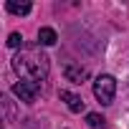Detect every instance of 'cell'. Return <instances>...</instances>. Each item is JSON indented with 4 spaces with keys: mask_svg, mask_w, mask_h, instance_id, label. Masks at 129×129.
Returning a JSON list of instances; mask_svg holds the SVG:
<instances>
[{
    "mask_svg": "<svg viewBox=\"0 0 129 129\" xmlns=\"http://www.w3.org/2000/svg\"><path fill=\"white\" fill-rule=\"evenodd\" d=\"M13 69H15V74H20V79H33V81L41 84V81L48 79L51 63H48V56L41 48H25V51L15 53Z\"/></svg>",
    "mask_w": 129,
    "mask_h": 129,
    "instance_id": "1",
    "label": "cell"
},
{
    "mask_svg": "<svg viewBox=\"0 0 129 129\" xmlns=\"http://www.w3.org/2000/svg\"><path fill=\"white\" fill-rule=\"evenodd\" d=\"M114 94H116V81H114V76H109V74H101V76H96V81H94V96L99 99V104H111L114 101Z\"/></svg>",
    "mask_w": 129,
    "mask_h": 129,
    "instance_id": "2",
    "label": "cell"
},
{
    "mask_svg": "<svg viewBox=\"0 0 129 129\" xmlns=\"http://www.w3.org/2000/svg\"><path fill=\"white\" fill-rule=\"evenodd\" d=\"M13 94H15L20 101L33 104V101L38 99V94H41V84L33 81V79H20V81L13 84Z\"/></svg>",
    "mask_w": 129,
    "mask_h": 129,
    "instance_id": "3",
    "label": "cell"
},
{
    "mask_svg": "<svg viewBox=\"0 0 129 129\" xmlns=\"http://www.w3.org/2000/svg\"><path fill=\"white\" fill-rule=\"evenodd\" d=\"M63 76H66V81H71V84H84V81L89 79V71H86L84 66H76V63H69V66L63 69Z\"/></svg>",
    "mask_w": 129,
    "mask_h": 129,
    "instance_id": "4",
    "label": "cell"
},
{
    "mask_svg": "<svg viewBox=\"0 0 129 129\" xmlns=\"http://www.w3.org/2000/svg\"><path fill=\"white\" fill-rule=\"evenodd\" d=\"M58 96H61L63 101H66V106H69L71 111H81V109H84V99H81L79 94H71V91H61Z\"/></svg>",
    "mask_w": 129,
    "mask_h": 129,
    "instance_id": "5",
    "label": "cell"
},
{
    "mask_svg": "<svg viewBox=\"0 0 129 129\" xmlns=\"http://www.w3.org/2000/svg\"><path fill=\"white\" fill-rule=\"evenodd\" d=\"M5 8L10 13H15V15H28L30 13V3H28V0H23V3H18V0H8Z\"/></svg>",
    "mask_w": 129,
    "mask_h": 129,
    "instance_id": "6",
    "label": "cell"
},
{
    "mask_svg": "<svg viewBox=\"0 0 129 129\" xmlns=\"http://www.w3.org/2000/svg\"><path fill=\"white\" fill-rule=\"evenodd\" d=\"M56 41H58V36H56L53 28H41V30H38V43H41V46H53Z\"/></svg>",
    "mask_w": 129,
    "mask_h": 129,
    "instance_id": "7",
    "label": "cell"
},
{
    "mask_svg": "<svg viewBox=\"0 0 129 129\" xmlns=\"http://www.w3.org/2000/svg\"><path fill=\"white\" fill-rule=\"evenodd\" d=\"M5 43H8L10 48H18V46H23V36H20V33H10Z\"/></svg>",
    "mask_w": 129,
    "mask_h": 129,
    "instance_id": "8",
    "label": "cell"
},
{
    "mask_svg": "<svg viewBox=\"0 0 129 129\" xmlns=\"http://www.w3.org/2000/svg\"><path fill=\"white\" fill-rule=\"evenodd\" d=\"M86 124H89V126H101V124H104V116H101V114H89V116H86Z\"/></svg>",
    "mask_w": 129,
    "mask_h": 129,
    "instance_id": "9",
    "label": "cell"
}]
</instances>
